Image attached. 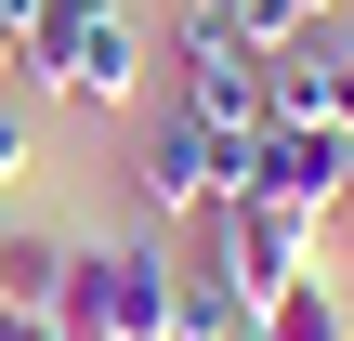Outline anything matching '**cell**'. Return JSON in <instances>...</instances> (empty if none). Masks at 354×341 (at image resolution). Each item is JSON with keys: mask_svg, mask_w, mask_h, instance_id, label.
<instances>
[{"mask_svg": "<svg viewBox=\"0 0 354 341\" xmlns=\"http://www.w3.org/2000/svg\"><path fill=\"white\" fill-rule=\"evenodd\" d=\"M342 79H354V39H342Z\"/></svg>", "mask_w": 354, "mask_h": 341, "instance_id": "14", "label": "cell"}, {"mask_svg": "<svg viewBox=\"0 0 354 341\" xmlns=\"http://www.w3.org/2000/svg\"><path fill=\"white\" fill-rule=\"evenodd\" d=\"M26 79L66 92L79 118H118V105L145 92V26H131L118 0H39V26H26Z\"/></svg>", "mask_w": 354, "mask_h": 341, "instance_id": "1", "label": "cell"}, {"mask_svg": "<svg viewBox=\"0 0 354 341\" xmlns=\"http://www.w3.org/2000/svg\"><path fill=\"white\" fill-rule=\"evenodd\" d=\"M171 79H184V118H197V131H223V145L263 131V53L236 39L223 0H184V13H171Z\"/></svg>", "mask_w": 354, "mask_h": 341, "instance_id": "3", "label": "cell"}, {"mask_svg": "<svg viewBox=\"0 0 354 341\" xmlns=\"http://www.w3.org/2000/svg\"><path fill=\"white\" fill-rule=\"evenodd\" d=\"M236 184H250V145H223V131H197L184 105H171V118H158V131L131 145V197H145L158 223H210V210H223Z\"/></svg>", "mask_w": 354, "mask_h": 341, "instance_id": "5", "label": "cell"}, {"mask_svg": "<svg viewBox=\"0 0 354 341\" xmlns=\"http://www.w3.org/2000/svg\"><path fill=\"white\" fill-rule=\"evenodd\" d=\"M53 289H66V237L0 223V302H13V315H53Z\"/></svg>", "mask_w": 354, "mask_h": 341, "instance_id": "8", "label": "cell"}, {"mask_svg": "<svg viewBox=\"0 0 354 341\" xmlns=\"http://www.w3.org/2000/svg\"><path fill=\"white\" fill-rule=\"evenodd\" d=\"M250 341H354V315H342L328 276H302V289H276V302L250 315Z\"/></svg>", "mask_w": 354, "mask_h": 341, "instance_id": "9", "label": "cell"}, {"mask_svg": "<svg viewBox=\"0 0 354 341\" xmlns=\"http://www.w3.org/2000/svg\"><path fill=\"white\" fill-rule=\"evenodd\" d=\"M171 250H79L66 237V289H53V341H171Z\"/></svg>", "mask_w": 354, "mask_h": 341, "instance_id": "2", "label": "cell"}, {"mask_svg": "<svg viewBox=\"0 0 354 341\" xmlns=\"http://www.w3.org/2000/svg\"><path fill=\"white\" fill-rule=\"evenodd\" d=\"M26 171V118H13V92H0V184Z\"/></svg>", "mask_w": 354, "mask_h": 341, "instance_id": "12", "label": "cell"}, {"mask_svg": "<svg viewBox=\"0 0 354 341\" xmlns=\"http://www.w3.org/2000/svg\"><path fill=\"white\" fill-rule=\"evenodd\" d=\"M223 13H236V39H250V53H289V39H315L342 0H223Z\"/></svg>", "mask_w": 354, "mask_h": 341, "instance_id": "11", "label": "cell"}, {"mask_svg": "<svg viewBox=\"0 0 354 341\" xmlns=\"http://www.w3.org/2000/svg\"><path fill=\"white\" fill-rule=\"evenodd\" d=\"M263 118H276V131H342L354 118V79H342V39H328V26L289 39V53H263Z\"/></svg>", "mask_w": 354, "mask_h": 341, "instance_id": "6", "label": "cell"}, {"mask_svg": "<svg viewBox=\"0 0 354 341\" xmlns=\"http://www.w3.org/2000/svg\"><path fill=\"white\" fill-rule=\"evenodd\" d=\"M210 237H223V289L263 315L276 289H302V276H328V210H289V197H223L210 210Z\"/></svg>", "mask_w": 354, "mask_h": 341, "instance_id": "4", "label": "cell"}, {"mask_svg": "<svg viewBox=\"0 0 354 341\" xmlns=\"http://www.w3.org/2000/svg\"><path fill=\"white\" fill-rule=\"evenodd\" d=\"M342 197H354V118H342Z\"/></svg>", "mask_w": 354, "mask_h": 341, "instance_id": "13", "label": "cell"}, {"mask_svg": "<svg viewBox=\"0 0 354 341\" xmlns=\"http://www.w3.org/2000/svg\"><path fill=\"white\" fill-rule=\"evenodd\" d=\"M236 197H289V210H342V131H250V184Z\"/></svg>", "mask_w": 354, "mask_h": 341, "instance_id": "7", "label": "cell"}, {"mask_svg": "<svg viewBox=\"0 0 354 341\" xmlns=\"http://www.w3.org/2000/svg\"><path fill=\"white\" fill-rule=\"evenodd\" d=\"M171 341H250V302L223 276H171Z\"/></svg>", "mask_w": 354, "mask_h": 341, "instance_id": "10", "label": "cell"}]
</instances>
